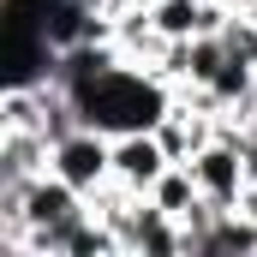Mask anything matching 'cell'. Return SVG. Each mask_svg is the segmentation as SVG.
<instances>
[{
  "label": "cell",
  "instance_id": "obj_4",
  "mask_svg": "<svg viewBox=\"0 0 257 257\" xmlns=\"http://www.w3.org/2000/svg\"><path fill=\"white\" fill-rule=\"evenodd\" d=\"M168 168H174V156L162 150L156 132H120V138H114V180H120L126 192L150 197V186H156Z\"/></svg>",
  "mask_w": 257,
  "mask_h": 257
},
{
  "label": "cell",
  "instance_id": "obj_3",
  "mask_svg": "<svg viewBox=\"0 0 257 257\" xmlns=\"http://www.w3.org/2000/svg\"><path fill=\"white\" fill-rule=\"evenodd\" d=\"M186 168H192V180H197V192H203V203H215V209H233V203L245 197V186H251L239 144H233V138H221V132L197 150Z\"/></svg>",
  "mask_w": 257,
  "mask_h": 257
},
{
  "label": "cell",
  "instance_id": "obj_7",
  "mask_svg": "<svg viewBox=\"0 0 257 257\" xmlns=\"http://www.w3.org/2000/svg\"><path fill=\"white\" fill-rule=\"evenodd\" d=\"M126 6H156V0H126Z\"/></svg>",
  "mask_w": 257,
  "mask_h": 257
},
{
  "label": "cell",
  "instance_id": "obj_1",
  "mask_svg": "<svg viewBox=\"0 0 257 257\" xmlns=\"http://www.w3.org/2000/svg\"><path fill=\"white\" fill-rule=\"evenodd\" d=\"M72 102H78L84 126H102L114 138L120 132H156L174 114V84L162 72L138 66V60H120V66H108L102 78H90L84 90H72Z\"/></svg>",
  "mask_w": 257,
  "mask_h": 257
},
{
  "label": "cell",
  "instance_id": "obj_6",
  "mask_svg": "<svg viewBox=\"0 0 257 257\" xmlns=\"http://www.w3.org/2000/svg\"><path fill=\"white\" fill-rule=\"evenodd\" d=\"M150 203H156V209H168L174 221H192L197 209H209V203H203V192H197V180H192V168H186V162H174V168H168V174H162V180L150 186Z\"/></svg>",
  "mask_w": 257,
  "mask_h": 257
},
{
  "label": "cell",
  "instance_id": "obj_5",
  "mask_svg": "<svg viewBox=\"0 0 257 257\" xmlns=\"http://www.w3.org/2000/svg\"><path fill=\"white\" fill-rule=\"evenodd\" d=\"M54 168V144L42 132H0V180H36Z\"/></svg>",
  "mask_w": 257,
  "mask_h": 257
},
{
  "label": "cell",
  "instance_id": "obj_2",
  "mask_svg": "<svg viewBox=\"0 0 257 257\" xmlns=\"http://www.w3.org/2000/svg\"><path fill=\"white\" fill-rule=\"evenodd\" d=\"M54 174L72 192L96 197L102 186H114V132L102 126H72L66 138H54Z\"/></svg>",
  "mask_w": 257,
  "mask_h": 257
}]
</instances>
